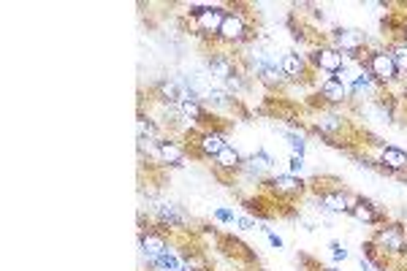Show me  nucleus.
<instances>
[{
	"mask_svg": "<svg viewBox=\"0 0 407 271\" xmlns=\"http://www.w3.org/2000/svg\"><path fill=\"white\" fill-rule=\"evenodd\" d=\"M372 244L377 247V253L383 255L386 266L391 258H405L407 255V231L399 223H383V228H377Z\"/></svg>",
	"mask_w": 407,
	"mask_h": 271,
	"instance_id": "nucleus-1",
	"label": "nucleus"
},
{
	"mask_svg": "<svg viewBox=\"0 0 407 271\" xmlns=\"http://www.w3.org/2000/svg\"><path fill=\"white\" fill-rule=\"evenodd\" d=\"M188 14H190V22L198 31V35H217L228 11L220 6H190Z\"/></svg>",
	"mask_w": 407,
	"mask_h": 271,
	"instance_id": "nucleus-2",
	"label": "nucleus"
},
{
	"mask_svg": "<svg viewBox=\"0 0 407 271\" xmlns=\"http://www.w3.org/2000/svg\"><path fill=\"white\" fill-rule=\"evenodd\" d=\"M367 71L372 74V79H375L377 84H394L399 79V68H396V62H394L389 49L372 52L369 60H367Z\"/></svg>",
	"mask_w": 407,
	"mask_h": 271,
	"instance_id": "nucleus-3",
	"label": "nucleus"
},
{
	"mask_svg": "<svg viewBox=\"0 0 407 271\" xmlns=\"http://www.w3.org/2000/svg\"><path fill=\"white\" fill-rule=\"evenodd\" d=\"M193 147H196V152L201 157H212L215 160L223 152V147H226V136H223V131H217V128H207V131L193 136Z\"/></svg>",
	"mask_w": 407,
	"mask_h": 271,
	"instance_id": "nucleus-4",
	"label": "nucleus"
},
{
	"mask_svg": "<svg viewBox=\"0 0 407 271\" xmlns=\"http://www.w3.org/2000/svg\"><path fill=\"white\" fill-rule=\"evenodd\" d=\"M217 38H220L223 44H239V41H244V38H247V19H244V14L228 11L223 25H220Z\"/></svg>",
	"mask_w": 407,
	"mask_h": 271,
	"instance_id": "nucleus-5",
	"label": "nucleus"
},
{
	"mask_svg": "<svg viewBox=\"0 0 407 271\" xmlns=\"http://www.w3.org/2000/svg\"><path fill=\"white\" fill-rule=\"evenodd\" d=\"M310 60H313L315 68L326 71L329 76H337L340 74V68L345 65V55H342V52H337L334 46H318Z\"/></svg>",
	"mask_w": 407,
	"mask_h": 271,
	"instance_id": "nucleus-6",
	"label": "nucleus"
},
{
	"mask_svg": "<svg viewBox=\"0 0 407 271\" xmlns=\"http://www.w3.org/2000/svg\"><path fill=\"white\" fill-rule=\"evenodd\" d=\"M266 190H271L277 198H293L304 193V182L293 174H277L266 182Z\"/></svg>",
	"mask_w": 407,
	"mask_h": 271,
	"instance_id": "nucleus-7",
	"label": "nucleus"
},
{
	"mask_svg": "<svg viewBox=\"0 0 407 271\" xmlns=\"http://www.w3.org/2000/svg\"><path fill=\"white\" fill-rule=\"evenodd\" d=\"M256 76L264 82V84H269V87H277V84H283V68H280V62L274 60L271 55H258L256 57Z\"/></svg>",
	"mask_w": 407,
	"mask_h": 271,
	"instance_id": "nucleus-8",
	"label": "nucleus"
},
{
	"mask_svg": "<svg viewBox=\"0 0 407 271\" xmlns=\"http://www.w3.org/2000/svg\"><path fill=\"white\" fill-rule=\"evenodd\" d=\"M139 244H141V253L147 255V260L171 253V250H168V244H166V236H163V233H158V231H152V228L141 231V236H139Z\"/></svg>",
	"mask_w": 407,
	"mask_h": 271,
	"instance_id": "nucleus-9",
	"label": "nucleus"
},
{
	"mask_svg": "<svg viewBox=\"0 0 407 271\" xmlns=\"http://www.w3.org/2000/svg\"><path fill=\"white\" fill-rule=\"evenodd\" d=\"M350 214H353L359 223H364V226H377V223H386V214L377 209L372 201H367V198H353Z\"/></svg>",
	"mask_w": 407,
	"mask_h": 271,
	"instance_id": "nucleus-10",
	"label": "nucleus"
},
{
	"mask_svg": "<svg viewBox=\"0 0 407 271\" xmlns=\"http://www.w3.org/2000/svg\"><path fill=\"white\" fill-rule=\"evenodd\" d=\"M207 68H210V74L215 79H223V82H228V79H234V76L239 74L234 57H228L226 52H212L210 57H207Z\"/></svg>",
	"mask_w": 407,
	"mask_h": 271,
	"instance_id": "nucleus-11",
	"label": "nucleus"
},
{
	"mask_svg": "<svg viewBox=\"0 0 407 271\" xmlns=\"http://www.w3.org/2000/svg\"><path fill=\"white\" fill-rule=\"evenodd\" d=\"M377 163H380V168H386V171H391V174L407 171V152L399 150V147H380Z\"/></svg>",
	"mask_w": 407,
	"mask_h": 271,
	"instance_id": "nucleus-12",
	"label": "nucleus"
},
{
	"mask_svg": "<svg viewBox=\"0 0 407 271\" xmlns=\"http://www.w3.org/2000/svg\"><path fill=\"white\" fill-rule=\"evenodd\" d=\"M185 152H188V147H182L180 141H174V138L158 141V155H161V160L171 168L185 166Z\"/></svg>",
	"mask_w": 407,
	"mask_h": 271,
	"instance_id": "nucleus-13",
	"label": "nucleus"
},
{
	"mask_svg": "<svg viewBox=\"0 0 407 271\" xmlns=\"http://www.w3.org/2000/svg\"><path fill=\"white\" fill-rule=\"evenodd\" d=\"M318 201L326 211H337V214H350L353 201L342 193V190H318Z\"/></svg>",
	"mask_w": 407,
	"mask_h": 271,
	"instance_id": "nucleus-14",
	"label": "nucleus"
},
{
	"mask_svg": "<svg viewBox=\"0 0 407 271\" xmlns=\"http://www.w3.org/2000/svg\"><path fill=\"white\" fill-rule=\"evenodd\" d=\"M318 95H320L326 104H345L350 92H347V87L337 79V76H329V79H323V82H320Z\"/></svg>",
	"mask_w": 407,
	"mask_h": 271,
	"instance_id": "nucleus-15",
	"label": "nucleus"
},
{
	"mask_svg": "<svg viewBox=\"0 0 407 271\" xmlns=\"http://www.w3.org/2000/svg\"><path fill=\"white\" fill-rule=\"evenodd\" d=\"M280 68H283V74H286L288 82L304 79V57H302V55H296V52H288V55H283Z\"/></svg>",
	"mask_w": 407,
	"mask_h": 271,
	"instance_id": "nucleus-16",
	"label": "nucleus"
},
{
	"mask_svg": "<svg viewBox=\"0 0 407 271\" xmlns=\"http://www.w3.org/2000/svg\"><path fill=\"white\" fill-rule=\"evenodd\" d=\"M215 166L220 168V171H239L242 168V155L231 144H226L223 147V152L215 157Z\"/></svg>",
	"mask_w": 407,
	"mask_h": 271,
	"instance_id": "nucleus-17",
	"label": "nucleus"
},
{
	"mask_svg": "<svg viewBox=\"0 0 407 271\" xmlns=\"http://www.w3.org/2000/svg\"><path fill=\"white\" fill-rule=\"evenodd\" d=\"M158 220H161V228H182L185 226V214H182L174 204H166L158 209Z\"/></svg>",
	"mask_w": 407,
	"mask_h": 271,
	"instance_id": "nucleus-18",
	"label": "nucleus"
},
{
	"mask_svg": "<svg viewBox=\"0 0 407 271\" xmlns=\"http://www.w3.org/2000/svg\"><path fill=\"white\" fill-rule=\"evenodd\" d=\"M147 263H150L155 271H185L182 260L177 255H171V253H166V255H161V258H152Z\"/></svg>",
	"mask_w": 407,
	"mask_h": 271,
	"instance_id": "nucleus-19",
	"label": "nucleus"
},
{
	"mask_svg": "<svg viewBox=\"0 0 407 271\" xmlns=\"http://www.w3.org/2000/svg\"><path fill=\"white\" fill-rule=\"evenodd\" d=\"M389 52H391V57H394V62H396V68H399V74H407V41L394 44Z\"/></svg>",
	"mask_w": 407,
	"mask_h": 271,
	"instance_id": "nucleus-20",
	"label": "nucleus"
},
{
	"mask_svg": "<svg viewBox=\"0 0 407 271\" xmlns=\"http://www.w3.org/2000/svg\"><path fill=\"white\" fill-rule=\"evenodd\" d=\"M286 138H288V147H291V152H293V155H302V157H304L307 141H304L302 136H299V133H286Z\"/></svg>",
	"mask_w": 407,
	"mask_h": 271,
	"instance_id": "nucleus-21",
	"label": "nucleus"
},
{
	"mask_svg": "<svg viewBox=\"0 0 407 271\" xmlns=\"http://www.w3.org/2000/svg\"><path fill=\"white\" fill-rule=\"evenodd\" d=\"M302 171H304V157L302 155H293V157L288 160V174L296 177V174H302Z\"/></svg>",
	"mask_w": 407,
	"mask_h": 271,
	"instance_id": "nucleus-22",
	"label": "nucleus"
},
{
	"mask_svg": "<svg viewBox=\"0 0 407 271\" xmlns=\"http://www.w3.org/2000/svg\"><path fill=\"white\" fill-rule=\"evenodd\" d=\"M215 220H220V223H234L237 217H234V211L231 209H215Z\"/></svg>",
	"mask_w": 407,
	"mask_h": 271,
	"instance_id": "nucleus-23",
	"label": "nucleus"
},
{
	"mask_svg": "<svg viewBox=\"0 0 407 271\" xmlns=\"http://www.w3.org/2000/svg\"><path fill=\"white\" fill-rule=\"evenodd\" d=\"M332 250H334V260H345L347 258V250L345 247H340L337 241H332Z\"/></svg>",
	"mask_w": 407,
	"mask_h": 271,
	"instance_id": "nucleus-24",
	"label": "nucleus"
},
{
	"mask_svg": "<svg viewBox=\"0 0 407 271\" xmlns=\"http://www.w3.org/2000/svg\"><path fill=\"white\" fill-rule=\"evenodd\" d=\"M266 236H269V241H271V247H274V250H283V239H280L277 233H271V231H266Z\"/></svg>",
	"mask_w": 407,
	"mask_h": 271,
	"instance_id": "nucleus-25",
	"label": "nucleus"
},
{
	"mask_svg": "<svg viewBox=\"0 0 407 271\" xmlns=\"http://www.w3.org/2000/svg\"><path fill=\"white\" fill-rule=\"evenodd\" d=\"M239 226L244 228V231H250V228L256 226V223H253V220H250V217H242V220H239Z\"/></svg>",
	"mask_w": 407,
	"mask_h": 271,
	"instance_id": "nucleus-26",
	"label": "nucleus"
},
{
	"mask_svg": "<svg viewBox=\"0 0 407 271\" xmlns=\"http://www.w3.org/2000/svg\"><path fill=\"white\" fill-rule=\"evenodd\" d=\"M320 271H337V269H320Z\"/></svg>",
	"mask_w": 407,
	"mask_h": 271,
	"instance_id": "nucleus-27",
	"label": "nucleus"
}]
</instances>
